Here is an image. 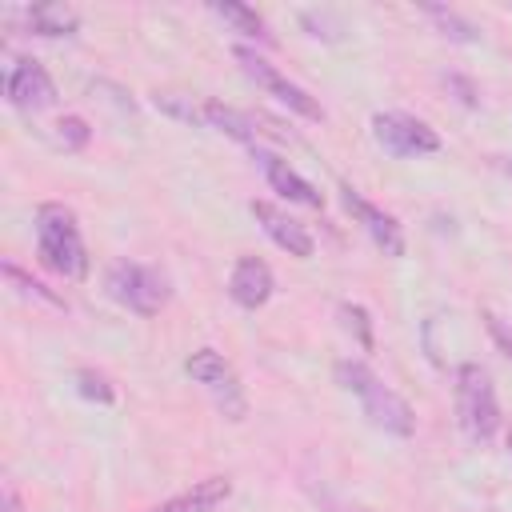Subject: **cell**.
Wrapping results in <instances>:
<instances>
[{
  "mask_svg": "<svg viewBox=\"0 0 512 512\" xmlns=\"http://www.w3.org/2000/svg\"><path fill=\"white\" fill-rule=\"evenodd\" d=\"M336 380H340V388H348V392L360 400L364 416H368L376 428H384V432H392V436H412V432H416V412H412V404H408L400 392H392L368 364H360V360H336Z\"/></svg>",
  "mask_w": 512,
  "mask_h": 512,
  "instance_id": "6da1fadb",
  "label": "cell"
},
{
  "mask_svg": "<svg viewBox=\"0 0 512 512\" xmlns=\"http://www.w3.org/2000/svg\"><path fill=\"white\" fill-rule=\"evenodd\" d=\"M36 248H40V260L68 280H80L88 272V252H84L76 216L64 204H40L36 208Z\"/></svg>",
  "mask_w": 512,
  "mask_h": 512,
  "instance_id": "7a4b0ae2",
  "label": "cell"
},
{
  "mask_svg": "<svg viewBox=\"0 0 512 512\" xmlns=\"http://www.w3.org/2000/svg\"><path fill=\"white\" fill-rule=\"evenodd\" d=\"M456 416H460L464 436L476 444L492 440L500 428V404H496L492 376L472 360L456 368Z\"/></svg>",
  "mask_w": 512,
  "mask_h": 512,
  "instance_id": "3957f363",
  "label": "cell"
},
{
  "mask_svg": "<svg viewBox=\"0 0 512 512\" xmlns=\"http://www.w3.org/2000/svg\"><path fill=\"white\" fill-rule=\"evenodd\" d=\"M104 288L116 304H124L128 312L136 316H156L168 300V284L160 272L144 268V264H132V260H116L104 276Z\"/></svg>",
  "mask_w": 512,
  "mask_h": 512,
  "instance_id": "277c9868",
  "label": "cell"
},
{
  "mask_svg": "<svg viewBox=\"0 0 512 512\" xmlns=\"http://www.w3.org/2000/svg\"><path fill=\"white\" fill-rule=\"evenodd\" d=\"M372 136H376V144H380L384 152H392V156H400V160H408V156H428V152L440 148V136H436L424 120H416V116H408V112H376V116H372Z\"/></svg>",
  "mask_w": 512,
  "mask_h": 512,
  "instance_id": "5b68a950",
  "label": "cell"
},
{
  "mask_svg": "<svg viewBox=\"0 0 512 512\" xmlns=\"http://www.w3.org/2000/svg\"><path fill=\"white\" fill-rule=\"evenodd\" d=\"M236 60H240V68H244V76H252L268 96H276L280 104H288L292 112H300V116H308V120H320L324 116V108L300 88V84H292L288 76H280L264 56H256L252 48H236Z\"/></svg>",
  "mask_w": 512,
  "mask_h": 512,
  "instance_id": "8992f818",
  "label": "cell"
},
{
  "mask_svg": "<svg viewBox=\"0 0 512 512\" xmlns=\"http://www.w3.org/2000/svg\"><path fill=\"white\" fill-rule=\"evenodd\" d=\"M184 372H188L196 384H204L208 392H216V400L224 404V412H232V420H240V412H244L240 380H236L232 364H228L220 352H212V348H200L196 356H188V360H184Z\"/></svg>",
  "mask_w": 512,
  "mask_h": 512,
  "instance_id": "52a82bcc",
  "label": "cell"
},
{
  "mask_svg": "<svg viewBox=\"0 0 512 512\" xmlns=\"http://www.w3.org/2000/svg\"><path fill=\"white\" fill-rule=\"evenodd\" d=\"M4 92L20 112H40V108L56 104V84L44 72V64H36V60H16L4 80Z\"/></svg>",
  "mask_w": 512,
  "mask_h": 512,
  "instance_id": "ba28073f",
  "label": "cell"
},
{
  "mask_svg": "<svg viewBox=\"0 0 512 512\" xmlns=\"http://www.w3.org/2000/svg\"><path fill=\"white\" fill-rule=\"evenodd\" d=\"M340 200H344V208L364 224V232H368L388 256H404V232H400V224H396L384 208H376L372 200H364V196H360L356 188H348V184L340 188Z\"/></svg>",
  "mask_w": 512,
  "mask_h": 512,
  "instance_id": "9c48e42d",
  "label": "cell"
},
{
  "mask_svg": "<svg viewBox=\"0 0 512 512\" xmlns=\"http://www.w3.org/2000/svg\"><path fill=\"white\" fill-rule=\"evenodd\" d=\"M248 212L260 220V228H264V232H268V236H272L288 256H300V260H308V256H312V248H316V244H312V236L304 232V224H296L292 216H284V212H280V208H272L268 200H252V204H248Z\"/></svg>",
  "mask_w": 512,
  "mask_h": 512,
  "instance_id": "30bf717a",
  "label": "cell"
},
{
  "mask_svg": "<svg viewBox=\"0 0 512 512\" xmlns=\"http://www.w3.org/2000/svg\"><path fill=\"white\" fill-rule=\"evenodd\" d=\"M276 280H272V268L260 260V256H240L232 276H228V292L240 308H260L268 296H272Z\"/></svg>",
  "mask_w": 512,
  "mask_h": 512,
  "instance_id": "8fae6325",
  "label": "cell"
},
{
  "mask_svg": "<svg viewBox=\"0 0 512 512\" xmlns=\"http://www.w3.org/2000/svg\"><path fill=\"white\" fill-rule=\"evenodd\" d=\"M256 160H260L268 184H272L280 196H288V200H296V204H308V208H324V196H320L288 160H280V156H272V152H260V148H256Z\"/></svg>",
  "mask_w": 512,
  "mask_h": 512,
  "instance_id": "7c38bea8",
  "label": "cell"
},
{
  "mask_svg": "<svg viewBox=\"0 0 512 512\" xmlns=\"http://www.w3.org/2000/svg\"><path fill=\"white\" fill-rule=\"evenodd\" d=\"M228 496H232V480H228V476H208V480H200L196 488H188V492H180V496L156 504L152 512H212V508L224 504Z\"/></svg>",
  "mask_w": 512,
  "mask_h": 512,
  "instance_id": "4fadbf2b",
  "label": "cell"
},
{
  "mask_svg": "<svg viewBox=\"0 0 512 512\" xmlns=\"http://www.w3.org/2000/svg\"><path fill=\"white\" fill-rule=\"evenodd\" d=\"M204 124L208 128H220V132H228V136H236L244 144H256V120L244 116V112H236V108H228V104H220V100H208L204 104Z\"/></svg>",
  "mask_w": 512,
  "mask_h": 512,
  "instance_id": "5bb4252c",
  "label": "cell"
},
{
  "mask_svg": "<svg viewBox=\"0 0 512 512\" xmlns=\"http://www.w3.org/2000/svg\"><path fill=\"white\" fill-rule=\"evenodd\" d=\"M76 12L72 8H64V4H36V8H28V28L36 32V36H68V32H76Z\"/></svg>",
  "mask_w": 512,
  "mask_h": 512,
  "instance_id": "9a60e30c",
  "label": "cell"
},
{
  "mask_svg": "<svg viewBox=\"0 0 512 512\" xmlns=\"http://www.w3.org/2000/svg\"><path fill=\"white\" fill-rule=\"evenodd\" d=\"M212 12L220 16V20H228L236 32H244V36H260V40H268V32H264V20L256 16V8H248V4H236V0H224V4H212Z\"/></svg>",
  "mask_w": 512,
  "mask_h": 512,
  "instance_id": "2e32d148",
  "label": "cell"
},
{
  "mask_svg": "<svg viewBox=\"0 0 512 512\" xmlns=\"http://www.w3.org/2000/svg\"><path fill=\"white\" fill-rule=\"evenodd\" d=\"M424 16H432V20L444 28V36H452V40H460V44H472V40H476V28H472L468 20H460L456 12H448V8L428 4V8H424Z\"/></svg>",
  "mask_w": 512,
  "mask_h": 512,
  "instance_id": "e0dca14e",
  "label": "cell"
},
{
  "mask_svg": "<svg viewBox=\"0 0 512 512\" xmlns=\"http://www.w3.org/2000/svg\"><path fill=\"white\" fill-rule=\"evenodd\" d=\"M156 108L180 116L184 124H204V108H196L192 100H184V96H176V92H156Z\"/></svg>",
  "mask_w": 512,
  "mask_h": 512,
  "instance_id": "ac0fdd59",
  "label": "cell"
},
{
  "mask_svg": "<svg viewBox=\"0 0 512 512\" xmlns=\"http://www.w3.org/2000/svg\"><path fill=\"white\" fill-rule=\"evenodd\" d=\"M4 276H8V280H12V284L24 292V296H36V300H44V304H56V308H64V300H60V296H52L44 284H36L32 276H24V272H20L12 260H4Z\"/></svg>",
  "mask_w": 512,
  "mask_h": 512,
  "instance_id": "d6986e66",
  "label": "cell"
},
{
  "mask_svg": "<svg viewBox=\"0 0 512 512\" xmlns=\"http://www.w3.org/2000/svg\"><path fill=\"white\" fill-rule=\"evenodd\" d=\"M340 320H344L348 332H356L360 348H372V320H368V312L360 304H340Z\"/></svg>",
  "mask_w": 512,
  "mask_h": 512,
  "instance_id": "ffe728a7",
  "label": "cell"
},
{
  "mask_svg": "<svg viewBox=\"0 0 512 512\" xmlns=\"http://www.w3.org/2000/svg\"><path fill=\"white\" fill-rule=\"evenodd\" d=\"M76 388H80V396H88V400H100V404H112V384L100 376V372H92V368H84V372H76Z\"/></svg>",
  "mask_w": 512,
  "mask_h": 512,
  "instance_id": "44dd1931",
  "label": "cell"
},
{
  "mask_svg": "<svg viewBox=\"0 0 512 512\" xmlns=\"http://www.w3.org/2000/svg\"><path fill=\"white\" fill-rule=\"evenodd\" d=\"M56 136H60L64 148H84L92 132H88V124H84L80 116H64V120L56 124Z\"/></svg>",
  "mask_w": 512,
  "mask_h": 512,
  "instance_id": "7402d4cb",
  "label": "cell"
},
{
  "mask_svg": "<svg viewBox=\"0 0 512 512\" xmlns=\"http://www.w3.org/2000/svg\"><path fill=\"white\" fill-rule=\"evenodd\" d=\"M484 320H488V332H492V340H496V344L504 348V356L512 360V328H508V324H500L496 316H484Z\"/></svg>",
  "mask_w": 512,
  "mask_h": 512,
  "instance_id": "603a6c76",
  "label": "cell"
},
{
  "mask_svg": "<svg viewBox=\"0 0 512 512\" xmlns=\"http://www.w3.org/2000/svg\"><path fill=\"white\" fill-rule=\"evenodd\" d=\"M444 80H448V88H456V92H460V100H464L468 108H476V104H480V100H476V88H472L464 76H444Z\"/></svg>",
  "mask_w": 512,
  "mask_h": 512,
  "instance_id": "cb8c5ba5",
  "label": "cell"
},
{
  "mask_svg": "<svg viewBox=\"0 0 512 512\" xmlns=\"http://www.w3.org/2000/svg\"><path fill=\"white\" fill-rule=\"evenodd\" d=\"M4 512H24V508H20V496H16L12 488H4Z\"/></svg>",
  "mask_w": 512,
  "mask_h": 512,
  "instance_id": "d4e9b609",
  "label": "cell"
},
{
  "mask_svg": "<svg viewBox=\"0 0 512 512\" xmlns=\"http://www.w3.org/2000/svg\"><path fill=\"white\" fill-rule=\"evenodd\" d=\"M508 448H512V432H508Z\"/></svg>",
  "mask_w": 512,
  "mask_h": 512,
  "instance_id": "484cf974",
  "label": "cell"
}]
</instances>
